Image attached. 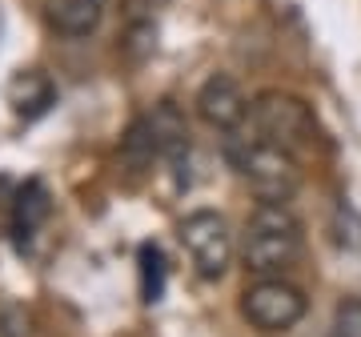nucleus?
<instances>
[{"instance_id": "obj_1", "label": "nucleus", "mask_w": 361, "mask_h": 337, "mask_svg": "<svg viewBox=\"0 0 361 337\" xmlns=\"http://www.w3.org/2000/svg\"><path fill=\"white\" fill-rule=\"evenodd\" d=\"M249 125L261 141L277 145L285 153H293L297 161L301 157H317L325 149V133L313 117V109L293 92L281 89H265L249 101Z\"/></svg>"}, {"instance_id": "obj_2", "label": "nucleus", "mask_w": 361, "mask_h": 337, "mask_svg": "<svg viewBox=\"0 0 361 337\" xmlns=\"http://www.w3.org/2000/svg\"><path fill=\"white\" fill-rule=\"evenodd\" d=\"M301 221L289 213V205H265L261 201L245 221V241H241V257L253 277H281L293 269L301 257Z\"/></svg>"}, {"instance_id": "obj_3", "label": "nucleus", "mask_w": 361, "mask_h": 337, "mask_svg": "<svg viewBox=\"0 0 361 337\" xmlns=\"http://www.w3.org/2000/svg\"><path fill=\"white\" fill-rule=\"evenodd\" d=\"M229 161L233 168L249 181V189L257 193V201L265 205H289L301 189V161L293 153H285L277 145L253 137H241V129L229 133Z\"/></svg>"}, {"instance_id": "obj_4", "label": "nucleus", "mask_w": 361, "mask_h": 337, "mask_svg": "<svg viewBox=\"0 0 361 337\" xmlns=\"http://www.w3.org/2000/svg\"><path fill=\"white\" fill-rule=\"evenodd\" d=\"M177 237H180V245H185V253H189V261H193V269L205 281L225 277V269H229V261H233V233L221 213H213V209L189 213L177 225Z\"/></svg>"}, {"instance_id": "obj_5", "label": "nucleus", "mask_w": 361, "mask_h": 337, "mask_svg": "<svg viewBox=\"0 0 361 337\" xmlns=\"http://www.w3.org/2000/svg\"><path fill=\"white\" fill-rule=\"evenodd\" d=\"M241 313L261 333H285L305 317V293L289 286L285 277H257L241 293Z\"/></svg>"}, {"instance_id": "obj_6", "label": "nucleus", "mask_w": 361, "mask_h": 337, "mask_svg": "<svg viewBox=\"0 0 361 337\" xmlns=\"http://www.w3.org/2000/svg\"><path fill=\"white\" fill-rule=\"evenodd\" d=\"M197 113H201V121L213 125V129L237 133L249 117V101H245V92H241L237 80L217 73V77H209L205 85H201V92H197Z\"/></svg>"}, {"instance_id": "obj_7", "label": "nucleus", "mask_w": 361, "mask_h": 337, "mask_svg": "<svg viewBox=\"0 0 361 337\" xmlns=\"http://www.w3.org/2000/svg\"><path fill=\"white\" fill-rule=\"evenodd\" d=\"M8 104L20 121H37L56 104V85H52L40 68H20L8 80Z\"/></svg>"}, {"instance_id": "obj_8", "label": "nucleus", "mask_w": 361, "mask_h": 337, "mask_svg": "<svg viewBox=\"0 0 361 337\" xmlns=\"http://www.w3.org/2000/svg\"><path fill=\"white\" fill-rule=\"evenodd\" d=\"M49 209H52L49 205V189H44L40 181H25L20 189H16L8 225H13V237H16V245L20 249H25L28 241H32V233L49 221Z\"/></svg>"}, {"instance_id": "obj_9", "label": "nucleus", "mask_w": 361, "mask_h": 337, "mask_svg": "<svg viewBox=\"0 0 361 337\" xmlns=\"http://www.w3.org/2000/svg\"><path fill=\"white\" fill-rule=\"evenodd\" d=\"M104 4L109 0H44L49 8V25L61 37H89L92 28L101 25Z\"/></svg>"}, {"instance_id": "obj_10", "label": "nucleus", "mask_w": 361, "mask_h": 337, "mask_svg": "<svg viewBox=\"0 0 361 337\" xmlns=\"http://www.w3.org/2000/svg\"><path fill=\"white\" fill-rule=\"evenodd\" d=\"M149 129L157 141V157H165L169 165H180L189 157V125L173 104H157V113H149Z\"/></svg>"}, {"instance_id": "obj_11", "label": "nucleus", "mask_w": 361, "mask_h": 337, "mask_svg": "<svg viewBox=\"0 0 361 337\" xmlns=\"http://www.w3.org/2000/svg\"><path fill=\"white\" fill-rule=\"evenodd\" d=\"M137 265H141V301L153 305V301H161V293H165V257H161L157 245H141Z\"/></svg>"}, {"instance_id": "obj_12", "label": "nucleus", "mask_w": 361, "mask_h": 337, "mask_svg": "<svg viewBox=\"0 0 361 337\" xmlns=\"http://www.w3.org/2000/svg\"><path fill=\"white\" fill-rule=\"evenodd\" d=\"M329 337H361V298H345L334 310Z\"/></svg>"}]
</instances>
